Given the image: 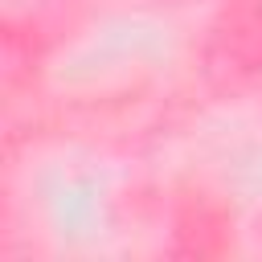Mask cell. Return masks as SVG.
<instances>
[]
</instances>
